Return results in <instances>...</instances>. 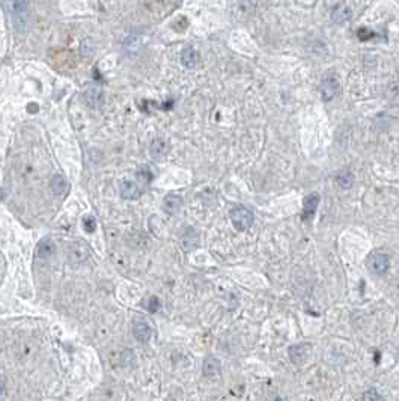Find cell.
Returning a JSON list of instances; mask_svg holds the SVG:
<instances>
[{"label":"cell","instance_id":"1","mask_svg":"<svg viewBox=\"0 0 399 401\" xmlns=\"http://www.w3.org/2000/svg\"><path fill=\"white\" fill-rule=\"evenodd\" d=\"M229 217H231V222L232 225L235 226L236 231H246L252 226L253 220H255V216L252 213V210H249L247 207L244 205H236L231 210L229 213Z\"/></svg>","mask_w":399,"mask_h":401},{"label":"cell","instance_id":"2","mask_svg":"<svg viewBox=\"0 0 399 401\" xmlns=\"http://www.w3.org/2000/svg\"><path fill=\"white\" fill-rule=\"evenodd\" d=\"M12 6V18L14 25L18 32H26V26L29 23V11H27V3L26 2H12L9 3Z\"/></svg>","mask_w":399,"mask_h":401},{"label":"cell","instance_id":"3","mask_svg":"<svg viewBox=\"0 0 399 401\" xmlns=\"http://www.w3.org/2000/svg\"><path fill=\"white\" fill-rule=\"evenodd\" d=\"M368 266L375 275H384L389 270L390 266V258L386 252L375 251L368 258Z\"/></svg>","mask_w":399,"mask_h":401},{"label":"cell","instance_id":"4","mask_svg":"<svg viewBox=\"0 0 399 401\" xmlns=\"http://www.w3.org/2000/svg\"><path fill=\"white\" fill-rule=\"evenodd\" d=\"M85 98L91 107L98 109L104 103V91L98 83H91L85 91Z\"/></svg>","mask_w":399,"mask_h":401},{"label":"cell","instance_id":"5","mask_svg":"<svg viewBox=\"0 0 399 401\" xmlns=\"http://www.w3.org/2000/svg\"><path fill=\"white\" fill-rule=\"evenodd\" d=\"M310 356L309 344H295L289 349V357L295 365H303Z\"/></svg>","mask_w":399,"mask_h":401},{"label":"cell","instance_id":"6","mask_svg":"<svg viewBox=\"0 0 399 401\" xmlns=\"http://www.w3.org/2000/svg\"><path fill=\"white\" fill-rule=\"evenodd\" d=\"M352 17V9L347 3H337L331 9V20L337 25H342Z\"/></svg>","mask_w":399,"mask_h":401},{"label":"cell","instance_id":"7","mask_svg":"<svg viewBox=\"0 0 399 401\" xmlns=\"http://www.w3.org/2000/svg\"><path fill=\"white\" fill-rule=\"evenodd\" d=\"M170 151V145L164 139H154L149 147V154L154 160H162L164 158Z\"/></svg>","mask_w":399,"mask_h":401},{"label":"cell","instance_id":"8","mask_svg":"<svg viewBox=\"0 0 399 401\" xmlns=\"http://www.w3.org/2000/svg\"><path fill=\"white\" fill-rule=\"evenodd\" d=\"M318 202H319V195H316V193H310L305 198V200H303V219L305 220H310L313 217V214L316 213V208H318Z\"/></svg>","mask_w":399,"mask_h":401},{"label":"cell","instance_id":"9","mask_svg":"<svg viewBox=\"0 0 399 401\" xmlns=\"http://www.w3.org/2000/svg\"><path fill=\"white\" fill-rule=\"evenodd\" d=\"M183 202H184V200H183L181 196H178V195H167L163 199V210L167 214H176L179 210H181Z\"/></svg>","mask_w":399,"mask_h":401},{"label":"cell","instance_id":"10","mask_svg":"<svg viewBox=\"0 0 399 401\" xmlns=\"http://www.w3.org/2000/svg\"><path fill=\"white\" fill-rule=\"evenodd\" d=\"M199 59H201L199 57V53L193 47H187L181 53V62L188 70H193L199 65Z\"/></svg>","mask_w":399,"mask_h":401},{"label":"cell","instance_id":"11","mask_svg":"<svg viewBox=\"0 0 399 401\" xmlns=\"http://www.w3.org/2000/svg\"><path fill=\"white\" fill-rule=\"evenodd\" d=\"M133 333H134V338L139 341V343H148L151 335H152V330H151L149 325H146L143 322H139V323L134 325Z\"/></svg>","mask_w":399,"mask_h":401},{"label":"cell","instance_id":"12","mask_svg":"<svg viewBox=\"0 0 399 401\" xmlns=\"http://www.w3.org/2000/svg\"><path fill=\"white\" fill-rule=\"evenodd\" d=\"M121 195L125 199H136L141 196V189L134 181H130V179H122L121 183Z\"/></svg>","mask_w":399,"mask_h":401},{"label":"cell","instance_id":"13","mask_svg":"<svg viewBox=\"0 0 399 401\" xmlns=\"http://www.w3.org/2000/svg\"><path fill=\"white\" fill-rule=\"evenodd\" d=\"M181 243H183V248H184L186 251H193V249L197 246V243H199L197 232H196L193 228H187V229L183 232Z\"/></svg>","mask_w":399,"mask_h":401},{"label":"cell","instance_id":"14","mask_svg":"<svg viewBox=\"0 0 399 401\" xmlns=\"http://www.w3.org/2000/svg\"><path fill=\"white\" fill-rule=\"evenodd\" d=\"M202 371L208 377L217 376L218 373H220V360H218L217 357H214V356H207L205 360H204Z\"/></svg>","mask_w":399,"mask_h":401},{"label":"cell","instance_id":"15","mask_svg":"<svg viewBox=\"0 0 399 401\" xmlns=\"http://www.w3.org/2000/svg\"><path fill=\"white\" fill-rule=\"evenodd\" d=\"M54 252V245L51 238H43L36 246V256L38 258H48Z\"/></svg>","mask_w":399,"mask_h":401},{"label":"cell","instance_id":"16","mask_svg":"<svg viewBox=\"0 0 399 401\" xmlns=\"http://www.w3.org/2000/svg\"><path fill=\"white\" fill-rule=\"evenodd\" d=\"M337 83L334 78H329V80H324L323 85H321V92H323V98L326 101H330V100L336 95L337 92Z\"/></svg>","mask_w":399,"mask_h":401},{"label":"cell","instance_id":"17","mask_svg":"<svg viewBox=\"0 0 399 401\" xmlns=\"http://www.w3.org/2000/svg\"><path fill=\"white\" fill-rule=\"evenodd\" d=\"M51 190L54 192L56 196L64 195L68 190V183L62 175H54L51 179Z\"/></svg>","mask_w":399,"mask_h":401},{"label":"cell","instance_id":"18","mask_svg":"<svg viewBox=\"0 0 399 401\" xmlns=\"http://www.w3.org/2000/svg\"><path fill=\"white\" fill-rule=\"evenodd\" d=\"M352 181H354V176L351 174L350 169H344L341 174L337 175V184L341 186L342 189H348L352 186Z\"/></svg>","mask_w":399,"mask_h":401},{"label":"cell","instance_id":"19","mask_svg":"<svg viewBox=\"0 0 399 401\" xmlns=\"http://www.w3.org/2000/svg\"><path fill=\"white\" fill-rule=\"evenodd\" d=\"M362 401H383L381 395L376 392V389H368L362 395Z\"/></svg>","mask_w":399,"mask_h":401},{"label":"cell","instance_id":"20","mask_svg":"<svg viewBox=\"0 0 399 401\" xmlns=\"http://www.w3.org/2000/svg\"><path fill=\"white\" fill-rule=\"evenodd\" d=\"M83 225H85V229L88 232H94L95 231V226H96V222H95V219L92 216H86L83 219Z\"/></svg>","mask_w":399,"mask_h":401},{"label":"cell","instance_id":"21","mask_svg":"<svg viewBox=\"0 0 399 401\" xmlns=\"http://www.w3.org/2000/svg\"><path fill=\"white\" fill-rule=\"evenodd\" d=\"M149 311L151 312H155V311H158V308H160V302H158V299L157 297H152L151 300H149Z\"/></svg>","mask_w":399,"mask_h":401},{"label":"cell","instance_id":"22","mask_svg":"<svg viewBox=\"0 0 399 401\" xmlns=\"http://www.w3.org/2000/svg\"><path fill=\"white\" fill-rule=\"evenodd\" d=\"M3 391H5V380L0 377V395L3 394Z\"/></svg>","mask_w":399,"mask_h":401},{"label":"cell","instance_id":"23","mask_svg":"<svg viewBox=\"0 0 399 401\" xmlns=\"http://www.w3.org/2000/svg\"><path fill=\"white\" fill-rule=\"evenodd\" d=\"M270 401H283V400L282 398H271Z\"/></svg>","mask_w":399,"mask_h":401},{"label":"cell","instance_id":"24","mask_svg":"<svg viewBox=\"0 0 399 401\" xmlns=\"http://www.w3.org/2000/svg\"><path fill=\"white\" fill-rule=\"evenodd\" d=\"M0 199H3V193H2V190H0Z\"/></svg>","mask_w":399,"mask_h":401}]
</instances>
